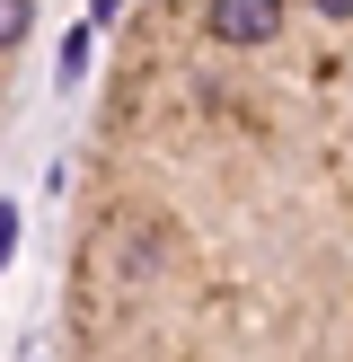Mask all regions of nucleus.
Masks as SVG:
<instances>
[{"mask_svg":"<svg viewBox=\"0 0 353 362\" xmlns=\"http://www.w3.org/2000/svg\"><path fill=\"white\" fill-rule=\"evenodd\" d=\"M212 35L221 45H274L282 35V0H212Z\"/></svg>","mask_w":353,"mask_h":362,"instance_id":"nucleus-1","label":"nucleus"},{"mask_svg":"<svg viewBox=\"0 0 353 362\" xmlns=\"http://www.w3.org/2000/svg\"><path fill=\"white\" fill-rule=\"evenodd\" d=\"M27 27H35V0H0V53L27 45Z\"/></svg>","mask_w":353,"mask_h":362,"instance_id":"nucleus-2","label":"nucleus"},{"mask_svg":"<svg viewBox=\"0 0 353 362\" xmlns=\"http://www.w3.org/2000/svg\"><path fill=\"white\" fill-rule=\"evenodd\" d=\"M9 247H18V212L0 204V265H9Z\"/></svg>","mask_w":353,"mask_h":362,"instance_id":"nucleus-3","label":"nucleus"},{"mask_svg":"<svg viewBox=\"0 0 353 362\" xmlns=\"http://www.w3.org/2000/svg\"><path fill=\"white\" fill-rule=\"evenodd\" d=\"M318 9H327V18H353V0H318Z\"/></svg>","mask_w":353,"mask_h":362,"instance_id":"nucleus-4","label":"nucleus"}]
</instances>
